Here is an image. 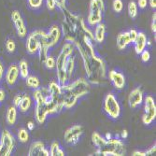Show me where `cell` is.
Wrapping results in <instances>:
<instances>
[{"label":"cell","instance_id":"cell-1","mask_svg":"<svg viewBox=\"0 0 156 156\" xmlns=\"http://www.w3.org/2000/svg\"><path fill=\"white\" fill-rule=\"evenodd\" d=\"M62 11L64 14L62 28L65 40L72 43L78 49L88 81L93 84L102 83L106 80L107 67L103 59L99 57L94 51V33L81 17L66 9Z\"/></svg>","mask_w":156,"mask_h":156},{"label":"cell","instance_id":"cell-2","mask_svg":"<svg viewBox=\"0 0 156 156\" xmlns=\"http://www.w3.org/2000/svg\"><path fill=\"white\" fill-rule=\"evenodd\" d=\"M33 98L36 102L35 116L39 124H43L49 114L59 113L64 108L63 103L51 96L48 88L37 89L33 92Z\"/></svg>","mask_w":156,"mask_h":156},{"label":"cell","instance_id":"cell-3","mask_svg":"<svg viewBox=\"0 0 156 156\" xmlns=\"http://www.w3.org/2000/svg\"><path fill=\"white\" fill-rule=\"evenodd\" d=\"M62 103L65 108H73L78 99L89 94L91 90L90 82L83 78L76 80L71 84L61 85Z\"/></svg>","mask_w":156,"mask_h":156},{"label":"cell","instance_id":"cell-4","mask_svg":"<svg viewBox=\"0 0 156 156\" xmlns=\"http://www.w3.org/2000/svg\"><path fill=\"white\" fill-rule=\"evenodd\" d=\"M92 141L96 147L94 151L95 155H104V156H122L125 153V147L123 142L115 137L106 139L97 132L93 133Z\"/></svg>","mask_w":156,"mask_h":156},{"label":"cell","instance_id":"cell-5","mask_svg":"<svg viewBox=\"0 0 156 156\" xmlns=\"http://www.w3.org/2000/svg\"><path fill=\"white\" fill-rule=\"evenodd\" d=\"M74 51V45L70 42H66L62 48L57 59L55 60L56 75H57L58 83L60 85H65L68 80V76L66 73V61L69 56H71Z\"/></svg>","mask_w":156,"mask_h":156},{"label":"cell","instance_id":"cell-6","mask_svg":"<svg viewBox=\"0 0 156 156\" xmlns=\"http://www.w3.org/2000/svg\"><path fill=\"white\" fill-rule=\"evenodd\" d=\"M105 11L104 0H91L89 6V14L87 17V23L94 27L99 23H102Z\"/></svg>","mask_w":156,"mask_h":156},{"label":"cell","instance_id":"cell-7","mask_svg":"<svg viewBox=\"0 0 156 156\" xmlns=\"http://www.w3.org/2000/svg\"><path fill=\"white\" fill-rule=\"evenodd\" d=\"M103 109L106 114L112 120H117L121 116V105L116 96L111 93L108 94L104 99Z\"/></svg>","mask_w":156,"mask_h":156},{"label":"cell","instance_id":"cell-8","mask_svg":"<svg viewBox=\"0 0 156 156\" xmlns=\"http://www.w3.org/2000/svg\"><path fill=\"white\" fill-rule=\"evenodd\" d=\"M62 37V30L58 25H52L48 33H44L40 40V45L51 49L58 43ZM39 45V46H40Z\"/></svg>","mask_w":156,"mask_h":156},{"label":"cell","instance_id":"cell-9","mask_svg":"<svg viewBox=\"0 0 156 156\" xmlns=\"http://www.w3.org/2000/svg\"><path fill=\"white\" fill-rule=\"evenodd\" d=\"M15 146V139L9 130H4L0 136V156H9Z\"/></svg>","mask_w":156,"mask_h":156},{"label":"cell","instance_id":"cell-10","mask_svg":"<svg viewBox=\"0 0 156 156\" xmlns=\"http://www.w3.org/2000/svg\"><path fill=\"white\" fill-rule=\"evenodd\" d=\"M156 118V105L152 96L148 95L144 100V114L142 116V122L144 124H151Z\"/></svg>","mask_w":156,"mask_h":156},{"label":"cell","instance_id":"cell-11","mask_svg":"<svg viewBox=\"0 0 156 156\" xmlns=\"http://www.w3.org/2000/svg\"><path fill=\"white\" fill-rule=\"evenodd\" d=\"M44 33L45 32L42 30H36L28 35L26 38L25 47H26V51L29 54H36L37 52H38L40 40Z\"/></svg>","mask_w":156,"mask_h":156},{"label":"cell","instance_id":"cell-12","mask_svg":"<svg viewBox=\"0 0 156 156\" xmlns=\"http://www.w3.org/2000/svg\"><path fill=\"white\" fill-rule=\"evenodd\" d=\"M83 131L84 129L80 124H75L65 132L64 139L66 143L75 145L79 142L80 137L83 134Z\"/></svg>","mask_w":156,"mask_h":156},{"label":"cell","instance_id":"cell-13","mask_svg":"<svg viewBox=\"0 0 156 156\" xmlns=\"http://www.w3.org/2000/svg\"><path fill=\"white\" fill-rule=\"evenodd\" d=\"M11 20L14 23V26H15L17 35L22 38L25 37L27 36V28L19 10L15 9L11 12Z\"/></svg>","mask_w":156,"mask_h":156},{"label":"cell","instance_id":"cell-14","mask_svg":"<svg viewBox=\"0 0 156 156\" xmlns=\"http://www.w3.org/2000/svg\"><path fill=\"white\" fill-rule=\"evenodd\" d=\"M143 92L139 87L134 89L128 96V104L131 108H136L143 103Z\"/></svg>","mask_w":156,"mask_h":156},{"label":"cell","instance_id":"cell-15","mask_svg":"<svg viewBox=\"0 0 156 156\" xmlns=\"http://www.w3.org/2000/svg\"><path fill=\"white\" fill-rule=\"evenodd\" d=\"M29 156H50V151L46 150L45 145L41 141H35L30 145L28 151Z\"/></svg>","mask_w":156,"mask_h":156},{"label":"cell","instance_id":"cell-16","mask_svg":"<svg viewBox=\"0 0 156 156\" xmlns=\"http://www.w3.org/2000/svg\"><path fill=\"white\" fill-rule=\"evenodd\" d=\"M108 78L112 82L113 86L117 90H122L125 86V77L122 73L117 70H110L108 73Z\"/></svg>","mask_w":156,"mask_h":156},{"label":"cell","instance_id":"cell-17","mask_svg":"<svg viewBox=\"0 0 156 156\" xmlns=\"http://www.w3.org/2000/svg\"><path fill=\"white\" fill-rule=\"evenodd\" d=\"M19 77V66L15 64L11 65L6 72V82L9 86H13Z\"/></svg>","mask_w":156,"mask_h":156},{"label":"cell","instance_id":"cell-18","mask_svg":"<svg viewBox=\"0 0 156 156\" xmlns=\"http://www.w3.org/2000/svg\"><path fill=\"white\" fill-rule=\"evenodd\" d=\"M135 44V51L136 54H140L147 46V37L143 32H138L136 40L134 41Z\"/></svg>","mask_w":156,"mask_h":156},{"label":"cell","instance_id":"cell-19","mask_svg":"<svg viewBox=\"0 0 156 156\" xmlns=\"http://www.w3.org/2000/svg\"><path fill=\"white\" fill-rule=\"evenodd\" d=\"M106 37V25L103 23H99L95 25L94 33V41L97 43H102L105 40Z\"/></svg>","mask_w":156,"mask_h":156},{"label":"cell","instance_id":"cell-20","mask_svg":"<svg viewBox=\"0 0 156 156\" xmlns=\"http://www.w3.org/2000/svg\"><path fill=\"white\" fill-rule=\"evenodd\" d=\"M49 92L51 97H53L54 99H57V100L62 102V88L61 85L55 81H51L49 84Z\"/></svg>","mask_w":156,"mask_h":156},{"label":"cell","instance_id":"cell-21","mask_svg":"<svg viewBox=\"0 0 156 156\" xmlns=\"http://www.w3.org/2000/svg\"><path fill=\"white\" fill-rule=\"evenodd\" d=\"M129 44H131V40L129 37L128 31L122 32L117 37V47L119 50H124Z\"/></svg>","mask_w":156,"mask_h":156},{"label":"cell","instance_id":"cell-22","mask_svg":"<svg viewBox=\"0 0 156 156\" xmlns=\"http://www.w3.org/2000/svg\"><path fill=\"white\" fill-rule=\"evenodd\" d=\"M7 122L9 125H14L17 120V108L15 106H10L7 110L6 115Z\"/></svg>","mask_w":156,"mask_h":156},{"label":"cell","instance_id":"cell-23","mask_svg":"<svg viewBox=\"0 0 156 156\" xmlns=\"http://www.w3.org/2000/svg\"><path fill=\"white\" fill-rule=\"evenodd\" d=\"M31 105H32V99H31V97L28 94H23L22 100H21L20 105L18 107L20 108V110H21V112H23V113L27 112L28 110L30 109Z\"/></svg>","mask_w":156,"mask_h":156},{"label":"cell","instance_id":"cell-24","mask_svg":"<svg viewBox=\"0 0 156 156\" xmlns=\"http://www.w3.org/2000/svg\"><path fill=\"white\" fill-rule=\"evenodd\" d=\"M18 66H19V74L21 75L22 79H26L29 76V66H28V63L25 60L20 61Z\"/></svg>","mask_w":156,"mask_h":156},{"label":"cell","instance_id":"cell-25","mask_svg":"<svg viewBox=\"0 0 156 156\" xmlns=\"http://www.w3.org/2000/svg\"><path fill=\"white\" fill-rule=\"evenodd\" d=\"M50 155L51 156H65V151L61 149L59 143L56 142V141L52 142L51 145Z\"/></svg>","mask_w":156,"mask_h":156},{"label":"cell","instance_id":"cell-26","mask_svg":"<svg viewBox=\"0 0 156 156\" xmlns=\"http://www.w3.org/2000/svg\"><path fill=\"white\" fill-rule=\"evenodd\" d=\"M25 80H26V85L29 88L34 89V90H37V89L39 88L40 81H39L37 77H36V76H28Z\"/></svg>","mask_w":156,"mask_h":156},{"label":"cell","instance_id":"cell-27","mask_svg":"<svg viewBox=\"0 0 156 156\" xmlns=\"http://www.w3.org/2000/svg\"><path fill=\"white\" fill-rule=\"evenodd\" d=\"M74 68H75V58L69 56L67 61H66V73H67L68 78H70L72 76Z\"/></svg>","mask_w":156,"mask_h":156},{"label":"cell","instance_id":"cell-28","mask_svg":"<svg viewBox=\"0 0 156 156\" xmlns=\"http://www.w3.org/2000/svg\"><path fill=\"white\" fill-rule=\"evenodd\" d=\"M137 5L135 1H130L129 4H128V8H127V9H128V14L129 16L132 18V19H135L136 16H137Z\"/></svg>","mask_w":156,"mask_h":156},{"label":"cell","instance_id":"cell-29","mask_svg":"<svg viewBox=\"0 0 156 156\" xmlns=\"http://www.w3.org/2000/svg\"><path fill=\"white\" fill-rule=\"evenodd\" d=\"M17 138H18V140L20 141V142L25 143V142H27L28 140H29V134H28V132H27L26 129L21 128V129H19V131H18Z\"/></svg>","mask_w":156,"mask_h":156},{"label":"cell","instance_id":"cell-30","mask_svg":"<svg viewBox=\"0 0 156 156\" xmlns=\"http://www.w3.org/2000/svg\"><path fill=\"white\" fill-rule=\"evenodd\" d=\"M6 49L8 51V52L12 53L15 51L16 50V44H15V41H14L12 38H9L6 41Z\"/></svg>","mask_w":156,"mask_h":156},{"label":"cell","instance_id":"cell-31","mask_svg":"<svg viewBox=\"0 0 156 156\" xmlns=\"http://www.w3.org/2000/svg\"><path fill=\"white\" fill-rule=\"evenodd\" d=\"M112 8L116 13H120L123 9V3L122 0H113Z\"/></svg>","mask_w":156,"mask_h":156},{"label":"cell","instance_id":"cell-32","mask_svg":"<svg viewBox=\"0 0 156 156\" xmlns=\"http://www.w3.org/2000/svg\"><path fill=\"white\" fill-rule=\"evenodd\" d=\"M44 65L46 66V67L48 69H53V68H55V59L52 57V56L48 55L44 61Z\"/></svg>","mask_w":156,"mask_h":156},{"label":"cell","instance_id":"cell-33","mask_svg":"<svg viewBox=\"0 0 156 156\" xmlns=\"http://www.w3.org/2000/svg\"><path fill=\"white\" fill-rule=\"evenodd\" d=\"M43 1L44 0H27L29 7L34 9H39L42 6V4H43Z\"/></svg>","mask_w":156,"mask_h":156},{"label":"cell","instance_id":"cell-34","mask_svg":"<svg viewBox=\"0 0 156 156\" xmlns=\"http://www.w3.org/2000/svg\"><path fill=\"white\" fill-rule=\"evenodd\" d=\"M140 55H141V60H142V62H144V63L149 62L150 59H151V53H150V51H149L148 50H146V49L140 53Z\"/></svg>","mask_w":156,"mask_h":156},{"label":"cell","instance_id":"cell-35","mask_svg":"<svg viewBox=\"0 0 156 156\" xmlns=\"http://www.w3.org/2000/svg\"><path fill=\"white\" fill-rule=\"evenodd\" d=\"M56 8H58L61 11L66 9V0H55Z\"/></svg>","mask_w":156,"mask_h":156},{"label":"cell","instance_id":"cell-36","mask_svg":"<svg viewBox=\"0 0 156 156\" xmlns=\"http://www.w3.org/2000/svg\"><path fill=\"white\" fill-rule=\"evenodd\" d=\"M46 1V6L47 9L51 11L54 10L56 9V3H55V0H45Z\"/></svg>","mask_w":156,"mask_h":156},{"label":"cell","instance_id":"cell-37","mask_svg":"<svg viewBox=\"0 0 156 156\" xmlns=\"http://www.w3.org/2000/svg\"><path fill=\"white\" fill-rule=\"evenodd\" d=\"M137 31L136 29H130L128 31V34H129V37H130V40H131V43H134V41L136 40V37H137Z\"/></svg>","mask_w":156,"mask_h":156},{"label":"cell","instance_id":"cell-38","mask_svg":"<svg viewBox=\"0 0 156 156\" xmlns=\"http://www.w3.org/2000/svg\"><path fill=\"white\" fill-rule=\"evenodd\" d=\"M22 97H23V94H16L15 96H14V98H13V105L15 106L16 108L19 107L20 102L22 100Z\"/></svg>","mask_w":156,"mask_h":156},{"label":"cell","instance_id":"cell-39","mask_svg":"<svg viewBox=\"0 0 156 156\" xmlns=\"http://www.w3.org/2000/svg\"><path fill=\"white\" fill-rule=\"evenodd\" d=\"M147 4H148L147 0H137V2H136L137 7L141 9H144L147 7Z\"/></svg>","mask_w":156,"mask_h":156},{"label":"cell","instance_id":"cell-40","mask_svg":"<svg viewBox=\"0 0 156 156\" xmlns=\"http://www.w3.org/2000/svg\"><path fill=\"white\" fill-rule=\"evenodd\" d=\"M151 31L155 35L156 33V13L154 12L152 15V22H151Z\"/></svg>","mask_w":156,"mask_h":156},{"label":"cell","instance_id":"cell-41","mask_svg":"<svg viewBox=\"0 0 156 156\" xmlns=\"http://www.w3.org/2000/svg\"><path fill=\"white\" fill-rule=\"evenodd\" d=\"M155 151H156V145H153L152 147H151L148 151H145V154H146V156H148V155H151V154H154L155 153Z\"/></svg>","mask_w":156,"mask_h":156},{"label":"cell","instance_id":"cell-42","mask_svg":"<svg viewBox=\"0 0 156 156\" xmlns=\"http://www.w3.org/2000/svg\"><path fill=\"white\" fill-rule=\"evenodd\" d=\"M5 97H6V93H5V91H4L2 88H0V103H1L2 101H4Z\"/></svg>","mask_w":156,"mask_h":156},{"label":"cell","instance_id":"cell-43","mask_svg":"<svg viewBox=\"0 0 156 156\" xmlns=\"http://www.w3.org/2000/svg\"><path fill=\"white\" fill-rule=\"evenodd\" d=\"M132 155H133V156H146L145 151H134Z\"/></svg>","mask_w":156,"mask_h":156},{"label":"cell","instance_id":"cell-44","mask_svg":"<svg viewBox=\"0 0 156 156\" xmlns=\"http://www.w3.org/2000/svg\"><path fill=\"white\" fill-rule=\"evenodd\" d=\"M27 128L28 130H33L35 128V123L32 121H29L27 122Z\"/></svg>","mask_w":156,"mask_h":156},{"label":"cell","instance_id":"cell-45","mask_svg":"<svg viewBox=\"0 0 156 156\" xmlns=\"http://www.w3.org/2000/svg\"><path fill=\"white\" fill-rule=\"evenodd\" d=\"M3 76H4V67H3V65L0 62V81L3 79Z\"/></svg>","mask_w":156,"mask_h":156},{"label":"cell","instance_id":"cell-46","mask_svg":"<svg viewBox=\"0 0 156 156\" xmlns=\"http://www.w3.org/2000/svg\"><path fill=\"white\" fill-rule=\"evenodd\" d=\"M127 136H128V132H127V130H122V132L121 134V137L122 139H125Z\"/></svg>","mask_w":156,"mask_h":156},{"label":"cell","instance_id":"cell-47","mask_svg":"<svg viewBox=\"0 0 156 156\" xmlns=\"http://www.w3.org/2000/svg\"><path fill=\"white\" fill-rule=\"evenodd\" d=\"M149 4L151 9H155L156 8V0H149Z\"/></svg>","mask_w":156,"mask_h":156},{"label":"cell","instance_id":"cell-48","mask_svg":"<svg viewBox=\"0 0 156 156\" xmlns=\"http://www.w3.org/2000/svg\"><path fill=\"white\" fill-rule=\"evenodd\" d=\"M105 138H106V139H110V138H112V135H111L110 133H107V134L105 135Z\"/></svg>","mask_w":156,"mask_h":156}]
</instances>
